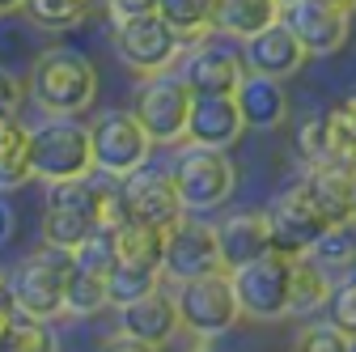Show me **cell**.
<instances>
[{
	"instance_id": "1",
	"label": "cell",
	"mask_w": 356,
	"mask_h": 352,
	"mask_svg": "<svg viewBox=\"0 0 356 352\" xmlns=\"http://www.w3.org/2000/svg\"><path fill=\"white\" fill-rule=\"evenodd\" d=\"M174 301H178V323H183V331L195 339V348H208L216 335H229L238 327V319H242L234 272L225 263L200 272V276L178 280Z\"/></svg>"
},
{
	"instance_id": "2",
	"label": "cell",
	"mask_w": 356,
	"mask_h": 352,
	"mask_svg": "<svg viewBox=\"0 0 356 352\" xmlns=\"http://www.w3.org/2000/svg\"><path fill=\"white\" fill-rule=\"evenodd\" d=\"M30 98L47 115H81L98 102V68L72 47H47L30 64Z\"/></svg>"
},
{
	"instance_id": "3",
	"label": "cell",
	"mask_w": 356,
	"mask_h": 352,
	"mask_svg": "<svg viewBox=\"0 0 356 352\" xmlns=\"http://www.w3.org/2000/svg\"><path fill=\"white\" fill-rule=\"evenodd\" d=\"M72 272V250L42 242L30 259L5 276V289L13 297V310L30 319H60L64 314V285Z\"/></svg>"
},
{
	"instance_id": "4",
	"label": "cell",
	"mask_w": 356,
	"mask_h": 352,
	"mask_svg": "<svg viewBox=\"0 0 356 352\" xmlns=\"http://www.w3.org/2000/svg\"><path fill=\"white\" fill-rule=\"evenodd\" d=\"M30 170L42 183L76 179L94 170V145L89 127L76 115H47L38 127H30Z\"/></svg>"
},
{
	"instance_id": "5",
	"label": "cell",
	"mask_w": 356,
	"mask_h": 352,
	"mask_svg": "<svg viewBox=\"0 0 356 352\" xmlns=\"http://www.w3.org/2000/svg\"><path fill=\"white\" fill-rule=\"evenodd\" d=\"M170 179L183 195L187 212H204V208H220L234 200L238 187V166L225 157V149H208V145H191L174 157Z\"/></svg>"
},
{
	"instance_id": "6",
	"label": "cell",
	"mask_w": 356,
	"mask_h": 352,
	"mask_svg": "<svg viewBox=\"0 0 356 352\" xmlns=\"http://www.w3.org/2000/svg\"><path fill=\"white\" fill-rule=\"evenodd\" d=\"M111 47L136 77H153V72H165V68L178 64L187 38L178 34L161 13H145V17L111 22Z\"/></svg>"
},
{
	"instance_id": "7",
	"label": "cell",
	"mask_w": 356,
	"mask_h": 352,
	"mask_svg": "<svg viewBox=\"0 0 356 352\" xmlns=\"http://www.w3.org/2000/svg\"><path fill=\"white\" fill-rule=\"evenodd\" d=\"M195 90L183 81V72H153L140 81L131 115L140 119V127L153 136V145H178L187 136V119H191Z\"/></svg>"
},
{
	"instance_id": "8",
	"label": "cell",
	"mask_w": 356,
	"mask_h": 352,
	"mask_svg": "<svg viewBox=\"0 0 356 352\" xmlns=\"http://www.w3.org/2000/svg\"><path fill=\"white\" fill-rule=\"evenodd\" d=\"M289 276H293V255L280 246L234 268V289L242 301V314L254 323L289 319Z\"/></svg>"
},
{
	"instance_id": "9",
	"label": "cell",
	"mask_w": 356,
	"mask_h": 352,
	"mask_svg": "<svg viewBox=\"0 0 356 352\" xmlns=\"http://www.w3.org/2000/svg\"><path fill=\"white\" fill-rule=\"evenodd\" d=\"M183 81L191 85L195 94H234L238 81L250 72L246 56H242V42L229 34H216L204 30L200 38H191V47H183Z\"/></svg>"
},
{
	"instance_id": "10",
	"label": "cell",
	"mask_w": 356,
	"mask_h": 352,
	"mask_svg": "<svg viewBox=\"0 0 356 352\" xmlns=\"http://www.w3.org/2000/svg\"><path fill=\"white\" fill-rule=\"evenodd\" d=\"M89 145H94V170L111 174V179H127L131 170L149 166L153 153V136L131 111H106L89 127Z\"/></svg>"
},
{
	"instance_id": "11",
	"label": "cell",
	"mask_w": 356,
	"mask_h": 352,
	"mask_svg": "<svg viewBox=\"0 0 356 352\" xmlns=\"http://www.w3.org/2000/svg\"><path fill=\"white\" fill-rule=\"evenodd\" d=\"M208 268H220V242L216 225L200 221L195 212H183L178 221L165 225V255H161V276L165 280H187Z\"/></svg>"
},
{
	"instance_id": "12",
	"label": "cell",
	"mask_w": 356,
	"mask_h": 352,
	"mask_svg": "<svg viewBox=\"0 0 356 352\" xmlns=\"http://www.w3.org/2000/svg\"><path fill=\"white\" fill-rule=\"evenodd\" d=\"M119 195H123V216L145 221V225H161V230L187 212L170 170H149V166L131 170L127 179H119Z\"/></svg>"
},
{
	"instance_id": "13",
	"label": "cell",
	"mask_w": 356,
	"mask_h": 352,
	"mask_svg": "<svg viewBox=\"0 0 356 352\" xmlns=\"http://www.w3.org/2000/svg\"><path fill=\"white\" fill-rule=\"evenodd\" d=\"M267 221H272V246L289 250V255H305L314 246V238L327 230V216L314 208V200L305 195L301 183L284 187L272 208H267Z\"/></svg>"
},
{
	"instance_id": "14",
	"label": "cell",
	"mask_w": 356,
	"mask_h": 352,
	"mask_svg": "<svg viewBox=\"0 0 356 352\" xmlns=\"http://www.w3.org/2000/svg\"><path fill=\"white\" fill-rule=\"evenodd\" d=\"M284 22L293 26L309 56H335L352 38V13L327 5V0H293V5H284Z\"/></svg>"
},
{
	"instance_id": "15",
	"label": "cell",
	"mask_w": 356,
	"mask_h": 352,
	"mask_svg": "<svg viewBox=\"0 0 356 352\" xmlns=\"http://www.w3.org/2000/svg\"><path fill=\"white\" fill-rule=\"evenodd\" d=\"M119 327L131 331L136 339H145L149 348H165L178 331H183V323H178V301L165 289V280L157 289H149L145 297L119 305Z\"/></svg>"
},
{
	"instance_id": "16",
	"label": "cell",
	"mask_w": 356,
	"mask_h": 352,
	"mask_svg": "<svg viewBox=\"0 0 356 352\" xmlns=\"http://www.w3.org/2000/svg\"><path fill=\"white\" fill-rule=\"evenodd\" d=\"M242 56H246L250 72H267V77H280V81L301 72V64L309 60V51L301 47V38L293 34V26L284 17L272 22L267 30H259V34H250V38H242Z\"/></svg>"
},
{
	"instance_id": "17",
	"label": "cell",
	"mask_w": 356,
	"mask_h": 352,
	"mask_svg": "<svg viewBox=\"0 0 356 352\" xmlns=\"http://www.w3.org/2000/svg\"><path fill=\"white\" fill-rule=\"evenodd\" d=\"M242 131H246V123H242L234 94H195L183 141L208 145V149H234L242 141Z\"/></svg>"
},
{
	"instance_id": "18",
	"label": "cell",
	"mask_w": 356,
	"mask_h": 352,
	"mask_svg": "<svg viewBox=\"0 0 356 352\" xmlns=\"http://www.w3.org/2000/svg\"><path fill=\"white\" fill-rule=\"evenodd\" d=\"M234 102L242 111V123L254 131H276L289 119V90L280 77L267 72H246L234 90Z\"/></svg>"
},
{
	"instance_id": "19",
	"label": "cell",
	"mask_w": 356,
	"mask_h": 352,
	"mask_svg": "<svg viewBox=\"0 0 356 352\" xmlns=\"http://www.w3.org/2000/svg\"><path fill=\"white\" fill-rule=\"evenodd\" d=\"M297 183L305 187L309 200H314V208L327 216V225L348 221V216H352V200H356V170L352 166H339V161L305 166V174Z\"/></svg>"
},
{
	"instance_id": "20",
	"label": "cell",
	"mask_w": 356,
	"mask_h": 352,
	"mask_svg": "<svg viewBox=\"0 0 356 352\" xmlns=\"http://www.w3.org/2000/svg\"><path fill=\"white\" fill-rule=\"evenodd\" d=\"M216 242H220V263L234 272L272 250V221H267V212H234L216 225Z\"/></svg>"
},
{
	"instance_id": "21",
	"label": "cell",
	"mask_w": 356,
	"mask_h": 352,
	"mask_svg": "<svg viewBox=\"0 0 356 352\" xmlns=\"http://www.w3.org/2000/svg\"><path fill=\"white\" fill-rule=\"evenodd\" d=\"M284 17L280 0H212V30L229 38H250Z\"/></svg>"
},
{
	"instance_id": "22",
	"label": "cell",
	"mask_w": 356,
	"mask_h": 352,
	"mask_svg": "<svg viewBox=\"0 0 356 352\" xmlns=\"http://www.w3.org/2000/svg\"><path fill=\"white\" fill-rule=\"evenodd\" d=\"M331 289H335V276L323 268L318 259L309 255H293V276H289V314H314V310H327L331 301Z\"/></svg>"
},
{
	"instance_id": "23",
	"label": "cell",
	"mask_w": 356,
	"mask_h": 352,
	"mask_svg": "<svg viewBox=\"0 0 356 352\" xmlns=\"http://www.w3.org/2000/svg\"><path fill=\"white\" fill-rule=\"evenodd\" d=\"M30 179V127L17 115H9L0 119V191H17Z\"/></svg>"
},
{
	"instance_id": "24",
	"label": "cell",
	"mask_w": 356,
	"mask_h": 352,
	"mask_svg": "<svg viewBox=\"0 0 356 352\" xmlns=\"http://www.w3.org/2000/svg\"><path fill=\"white\" fill-rule=\"evenodd\" d=\"M115 246H119V263H131V268H157V272H161L165 230L123 216V221L115 225Z\"/></svg>"
},
{
	"instance_id": "25",
	"label": "cell",
	"mask_w": 356,
	"mask_h": 352,
	"mask_svg": "<svg viewBox=\"0 0 356 352\" xmlns=\"http://www.w3.org/2000/svg\"><path fill=\"white\" fill-rule=\"evenodd\" d=\"M318 119H323V136H327V161L356 170V98L331 102L327 111H318Z\"/></svg>"
},
{
	"instance_id": "26",
	"label": "cell",
	"mask_w": 356,
	"mask_h": 352,
	"mask_svg": "<svg viewBox=\"0 0 356 352\" xmlns=\"http://www.w3.org/2000/svg\"><path fill=\"white\" fill-rule=\"evenodd\" d=\"M305 255H309V259H318L331 276H335V272H356V216L327 225Z\"/></svg>"
},
{
	"instance_id": "27",
	"label": "cell",
	"mask_w": 356,
	"mask_h": 352,
	"mask_svg": "<svg viewBox=\"0 0 356 352\" xmlns=\"http://www.w3.org/2000/svg\"><path fill=\"white\" fill-rule=\"evenodd\" d=\"M111 310V297H106V276L102 272H89L72 259V272H68V285H64V314H76V319H89V314H102Z\"/></svg>"
},
{
	"instance_id": "28",
	"label": "cell",
	"mask_w": 356,
	"mask_h": 352,
	"mask_svg": "<svg viewBox=\"0 0 356 352\" xmlns=\"http://www.w3.org/2000/svg\"><path fill=\"white\" fill-rule=\"evenodd\" d=\"M94 230H106L98 221H89L85 212L76 208H64V204H47L42 208V242H51V246H64V250H76Z\"/></svg>"
},
{
	"instance_id": "29",
	"label": "cell",
	"mask_w": 356,
	"mask_h": 352,
	"mask_svg": "<svg viewBox=\"0 0 356 352\" xmlns=\"http://www.w3.org/2000/svg\"><path fill=\"white\" fill-rule=\"evenodd\" d=\"M165 276L157 268H131V263H115L111 276H106V297H111V310H119V305L145 297L149 289H157Z\"/></svg>"
},
{
	"instance_id": "30",
	"label": "cell",
	"mask_w": 356,
	"mask_h": 352,
	"mask_svg": "<svg viewBox=\"0 0 356 352\" xmlns=\"http://www.w3.org/2000/svg\"><path fill=\"white\" fill-rule=\"evenodd\" d=\"M94 0H26V17L42 30H72L89 17Z\"/></svg>"
},
{
	"instance_id": "31",
	"label": "cell",
	"mask_w": 356,
	"mask_h": 352,
	"mask_svg": "<svg viewBox=\"0 0 356 352\" xmlns=\"http://www.w3.org/2000/svg\"><path fill=\"white\" fill-rule=\"evenodd\" d=\"M0 348H5V352H51V348H60V344H56V335L47 331V319H30V314H17V310H13Z\"/></svg>"
},
{
	"instance_id": "32",
	"label": "cell",
	"mask_w": 356,
	"mask_h": 352,
	"mask_svg": "<svg viewBox=\"0 0 356 352\" xmlns=\"http://www.w3.org/2000/svg\"><path fill=\"white\" fill-rule=\"evenodd\" d=\"M157 13L183 34L187 42L212 30V0H157Z\"/></svg>"
},
{
	"instance_id": "33",
	"label": "cell",
	"mask_w": 356,
	"mask_h": 352,
	"mask_svg": "<svg viewBox=\"0 0 356 352\" xmlns=\"http://www.w3.org/2000/svg\"><path fill=\"white\" fill-rule=\"evenodd\" d=\"M72 259L81 263V268H89V272H102V276H111V268L119 263V246H115V230H94L76 250H72Z\"/></svg>"
},
{
	"instance_id": "34",
	"label": "cell",
	"mask_w": 356,
	"mask_h": 352,
	"mask_svg": "<svg viewBox=\"0 0 356 352\" xmlns=\"http://www.w3.org/2000/svg\"><path fill=\"white\" fill-rule=\"evenodd\" d=\"M297 348L301 352H352L356 339L348 331H339L331 319H318V323H305L297 331Z\"/></svg>"
},
{
	"instance_id": "35",
	"label": "cell",
	"mask_w": 356,
	"mask_h": 352,
	"mask_svg": "<svg viewBox=\"0 0 356 352\" xmlns=\"http://www.w3.org/2000/svg\"><path fill=\"white\" fill-rule=\"evenodd\" d=\"M327 319H331L339 331H348V335L356 339V272H352V276H343V280L331 289Z\"/></svg>"
},
{
	"instance_id": "36",
	"label": "cell",
	"mask_w": 356,
	"mask_h": 352,
	"mask_svg": "<svg viewBox=\"0 0 356 352\" xmlns=\"http://www.w3.org/2000/svg\"><path fill=\"white\" fill-rule=\"evenodd\" d=\"M297 157H301L305 166L327 161V136H323V119H318V115H309V119L297 127Z\"/></svg>"
},
{
	"instance_id": "37",
	"label": "cell",
	"mask_w": 356,
	"mask_h": 352,
	"mask_svg": "<svg viewBox=\"0 0 356 352\" xmlns=\"http://www.w3.org/2000/svg\"><path fill=\"white\" fill-rule=\"evenodd\" d=\"M22 98H26V85L0 64V119H9V115H17L22 111Z\"/></svg>"
},
{
	"instance_id": "38",
	"label": "cell",
	"mask_w": 356,
	"mask_h": 352,
	"mask_svg": "<svg viewBox=\"0 0 356 352\" xmlns=\"http://www.w3.org/2000/svg\"><path fill=\"white\" fill-rule=\"evenodd\" d=\"M106 13H111V22L145 17V13H157V0H106Z\"/></svg>"
},
{
	"instance_id": "39",
	"label": "cell",
	"mask_w": 356,
	"mask_h": 352,
	"mask_svg": "<svg viewBox=\"0 0 356 352\" xmlns=\"http://www.w3.org/2000/svg\"><path fill=\"white\" fill-rule=\"evenodd\" d=\"M102 348H119V352H153L145 339H136V335L123 331V327H119V331H111V335L102 339Z\"/></svg>"
},
{
	"instance_id": "40",
	"label": "cell",
	"mask_w": 356,
	"mask_h": 352,
	"mask_svg": "<svg viewBox=\"0 0 356 352\" xmlns=\"http://www.w3.org/2000/svg\"><path fill=\"white\" fill-rule=\"evenodd\" d=\"M13 230H17V216H13V208H9L5 200H0V246L13 238Z\"/></svg>"
},
{
	"instance_id": "41",
	"label": "cell",
	"mask_w": 356,
	"mask_h": 352,
	"mask_svg": "<svg viewBox=\"0 0 356 352\" xmlns=\"http://www.w3.org/2000/svg\"><path fill=\"white\" fill-rule=\"evenodd\" d=\"M9 319H13V297H9V289H0V339H5Z\"/></svg>"
},
{
	"instance_id": "42",
	"label": "cell",
	"mask_w": 356,
	"mask_h": 352,
	"mask_svg": "<svg viewBox=\"0 0 356 352\" xmlns=\"http://www.w3.org/2000/svg\"><path fill=\"white\" fill-rule=\"evenodd\" d=\"M22 9H26V0H0V17H13Z\"/></svg>"
},
{
	"instance_id": "43",
	"label": "cell",
	"mask_w": 356,
	"mask_h": 352,
	"mask_svg": "<svg viewBox=\"0 0 356 352\" xmlns=\"http://www.w3.org/2000/svg\"><path fill=\"white\" fill-rule=\"evenodd\" d=\"M327 5H335V9H343V13H356V0H327Z\"/></svg>"
},
{
	"instance_id": "44",
	"label": "cell",
	"mask_w": 356,
	"mask_h": 352,
	"mask_svg": "<svg viewBox=\"0 0 356 352\" xmlns=\"http://www.w3.org/2000/svg\"><path fill=\"white\" fill-rule=\"evenodd\" d=\"M0 289H5V272H0Z\"/></svg>"
},
{
	"instance_id": "45",
	"label": "cell",
	"mask_w": 356,
	"mask_h": 352,
	"mask_svg": "<svg viewBox=\"0 0 356 352\" xmlns=\"http://www.w3.org/2000/svg\"><path fill=\"white\" fill-rule=\"evenodd\" d=\"M352 216H356V200H352Z\"/></svg>"
},
{
	"instance_id": "46",
	"label": "cell",
	"mask_w": 356,
	"mask_h": 352,
	"mask_svg": "<svg viewBox=\"0 0 356 352\" xmlns=\"http://www.w3.org/2000/svg\"><path fill=\"white\" fill-rule=\"evenodd\" d=\"M280 5H293V0H280Z\"/></svg>"
}]
</instances>
